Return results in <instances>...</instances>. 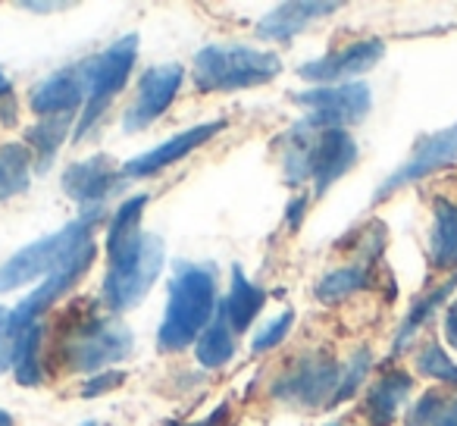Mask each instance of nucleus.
Here are the masks:
<instances>
[{
    "instance_id": "nucleus-1",
    "label": "nucleus",
    "mask_w": 457,
    "mask_h": 426,
    "mask_svg": "<svg viewBox=\"0 0 457 426\" xmlns=\"http://www.w3.org/2000/svg\"><path fill=\"white\" fill-rule=\"evenodd\" d=\"M147 201V195L126 197L107 223V273L101 282V305L110 313L132 311L163 273V242L141 232Z\"/></svg>"
},
{
    "instance_id": "nucleus-2",
    "label": "nucleus",
    "mask_w": 457,
    "mask_h": 426,
    "mask_svg": "<svg viewBox=\"0 0 457 426\" xmlns=\"http://www.w3.org/2000/svg\"><path fill=\"white\" fill-rule=\"evenodd\" d=\"M216 270L210 263H176L166 295V311L157 330L160 351H182L201 338L216 317Z\"/></svg>"
},
{
    "instance_id": "nucleus-3",
    "label": "nucleus",
    "mask_w": 457,
    "mask_h": 426,
    "mask_svg": "<svg viewBox=\"0 0 457 426\" xmlns=\"http://www.w3.org/2000/svg\"><path fill=\"white\" fill-rule=\"evenodd\" d=\"M282 72L276 54L251 45H207L195 54V88L204 95L257 88Z\"/></svg>"
},
{
    "instance_id": "nucleus-4",
    "label": "nucleus",
    "mask_w": 457,
    "mask_h": 426,
    "mask_svg": "<svg viewBox=\"0 0 457 426\" xmlns=\"http://www.w3.org/2000/svg\"><path fill=\"white\" fill-rule=\"evenodd\" d=\"M101 217H104V207L82 210L72 223L60 226L57 232L38 238V242L20 248L13 257H7L4 267H0V292H16V288L29 286L35 280H47L54 270L63 267L76 255V248L85 238L95 236V226Z\"/></svg>"
},
{
    "instance_id": "nucleus-5",
    "label": "nucleus",
    "mask_w": 457,
    "mask_h": 426,
    "mask_svg": "<svg viewBox=\"0 0 457 426\" xmlns=\"http://www.w3.org/2000/svg\"><path fill=\"white\" fill-rule=\"evenodd\" d=\"M135 348V336L120 317H79L60 338V357L72 373H104L122 363Z\"/></svg>"
},
{
    "instance_id": "nucleus-6",
    "label": "nucleus",
    "mask_w": 457,
    "mask_h": 426,
    "mask_svg": "<svg viewBox=\"0 0 457 426\" xmlns=\"http://www.w3.org/2000/svg\"><path fill=\"white\" fill-rule=\"evenodd\" d=\"M135 60H138V35H122V38H116L104 54H97L88 63H82L85 66V107L76 122L72 138L82 141L85 135L104 120L107 107L116 101V95L126 88Z\"/></svg>"
},
{
    "instance_id": "nucleus-7",
    "label": "nucleus",
    "mask_w": 457,
    "mask_h": 426,
    "mask_svg": "<svg viewBox=\"0 0 457 426\" xmlns=\"http://www.w3.org/2000/svg\"><path fill=\"white\" fill-rule=\"evenodd\" d=\"M342 382V367L326 351H307L295 363H288L273 382V398L286 401L301 411H317V407H332Z\"/></svg>"
},
{
    "instance_id": "nucleus-8",
    "label": "nucleus",
    "mask_w": 457,
    "mask_h": 426,
    "mask_svg": "<svg viewBox=\"0 0 457 426\" xmlns=\"http://www.w3.org/2000/svg\"><path fill=\"white\" fill-rule=\"evenodd\" d=\"M95 257H97V242H95V236H91V238H85V242L79 245L76 255H72L63 267L54 270V273L47 276V280L41 282L35 292H29L26 298H22L20 305L10 311V326H13V336H20V332L29 330V326L41 323V317H45V313L51 311V307L57 305L66 292H72V286H76V282L88 273L91 263H95Z\"/></svg>"
},
{
    "instance_id": "nucleus-9",
    "label": "nucleus",
    "mask_w": 457,
    "mask_h": 426,
    "mask_svg": "<svg viewBox=\"0 0 457 426\" xmlns=\"http://www.w3.org/2000/svg\"><path fill=\"white\" fill-rule=\"evenodd\" d=\"M292 101L311 110V116H304L311 129H345L348 122H361L373 107V95L363 82L317 85L311 91L292 95Z\"/></svg>"
},
{
    "instance_id": "nucleus-10",
    "label": "nucleus",
    "mask_w": 457,
    "mask_h": 426,
    "mask_svg": "<svg viewBox=\"0 0 457 426\" xmlns=\"http://www.w3.org/2000/svg\"><path fill=\"white\" fill-rule=\"evenodd\" d=\"M185 70L179 63H160L151 66L145 76L138 79V91H135L132 107L122 116V129L126 132H141L151 122H157L160 116L170 110V104L176 101L179 88H182Z\"/></svg>"
},
{
    "instance_id": "nucleus-11",
    "label": "nucleus",
    "mask_w": 457,
    "mask_h": 426,
    "mask_svg": "<svg viewBox=\"0 0 457 426\" xmlns=\"http://www.w3.org/2000/svg\"><path fill=\"white\" fill-rule=\"evenodd\" d=\"M122 185H126V172L107 154H95L88 160H79V163H72L63 172V191L82 210L104 207V201L110 195H116V191H122Z\"/></svg>"
},
{
    "instance_id": "nucleus-12",
    "label": "nucleus",
    "mask_w": 457,
    "mask_h": 426,
    "mask_svg": "<svg viewBox=\"0 0 457 426\" xmlns=\"http://www.w3.org/2000/svg\"><path fill=\"white\" fill-rule=\"evenodd\" d=\"M454 160H457V126H448L436 135H426L417 145V151H413V157L404 160V163L376 188L373 204L386 201V197H392L398 188H404V185H411V182H420V179L442 170V166L454 163Z\"/></svg>"
},
{
    "instance_id": "nucleus-13",
    "label": "nucleus",
    "mask_w": 457,
    "mask_h": 426,
    "mask_svg": "<svg viewBox=\"0 0 457 426\" xmlns=\"http://www.w3.org/2000/svg\"><path fill=\"white\" fill-rule=\"evenodd\" d=\"M222 129H226V120L197 122V126H191V129H185V132L166 138L163 145H157V147H151V151L138 154V157L126 160V163H122V172H126V179L157 176V172H163L166 166L179 163V160H185L191 151H197V147H204L207 141H213Z\"/></svg>"
},
{
    "instance_id": "nucleus-14",
    "label": "nucleus",
    "mask_w": 457,
    "mask_h": 426,
    "mask_svg": "<svg viewBox=\"0 0 457 426\" xmlns=\"http://www.w3.org/2000/svg\"><path fill=\"white\" fill-rule=\"evenodd\" d=\"M382 54H386V45H382L379 38H363L348 47H338V51L326 54V57H320V60L304 63L298 70V76L307 79V82H317V85H332V82L348 85V79L373 70V66L382 60Z\"/></svg>"
},
{
    "instance_id": "nucleus-15",
    "label": "nucleus",
    "mask_w": 457,
    "mask_h": 426,
    "mask_svg": "<svg viewBox=\"0 0 457 426\" xmlns=\"http://www.w3.org/2000/svg\"><path fill=\"white\" fill-rule=\"evenodd\" d=\"M357 163V141L345 129H313L311 182L320 197Z\"/></svg>"
},
{
    "instance_id": "nucleus-16",
    "label": "nucleus",
    "mask_w": 457,
    "mask_h": 426,
    "mask_svg": "<svg viewBox=\"0 0 457 426\" xmlns=\"http://www.w3.org/2000/svg\"><path fill=\"white\" fill-rule=\"evenodd\" d=\"M29 107L38 120L47 116H76L85 107V66H66V70L47 76L29 95Z\"/></svg>"
},
{
    "instance_id": "nucleus-17",
    "label": "nucleus",
    "mask_w": 457,
    "mask_h": 426,
    "mask_svg": "<svg viewBox=\"0 0 457 426\" xmlns=\"http://www.w3.org/2000/svg\"><path fill=\"white\" fill-rule=\"evenodd\" d=\"M338 4H332V0H288V4H279V7H273L267 16H263L261 22H257V35H261L263 41H292L298 32H304L311 22L323 20V16L336 13Z\"/></svg>"
},
{
    "instance_id": "nucleus-18",
    "label": "nucleus",
    "mask_w": 457,
    "mask_h": 426,
    "mask_svg": "<svg viewBox=\"0 0 457 426\" xmlns=\"http://www.w3.org/2000/svg\"><path fill=\"white\" fill-rule=\"evenodd\" d=\"M413 380L404 370H388L379 380L370 386L367 401H363V413H367L370 426H392V420L398 417V407L404 405V398L411 395Z\"/></svg>"
},
{
    "instance_id": "nucleus-19",
    "label": "nucleus",
    "mask_w": 457,
    "mask_h": 426,
    "mask_svg": "<svg viewBox=\"0 0 457 426\" xmlns=\"http://www.w3.org/2000/svg\"><path fill=\"white\" fill-rule=\"evenodd\" d=\"M263 305H267V292H263L257 282H251L242 267H232L228 295L222 298V311H226L228 326H232L236 332H245L257 317H261Z\"/></svg>"
},
{
    "instance_id": "nucleus-20",
    "label": "nucleus",
    "mask_w": 457,
    "mask_h": 426,
    "mask_svg": "<svg viewBox=\"0 0 457 426\" xmlns=\"http://www.w3.org/2000/svg\"><path fill=\"white\" fill-rule=\"evenodd\" d=\"M429 261L436 270H457V204L448 197L432 204Z\"/></svg>"
},
{
    "instance_id": "nucleus-21",
    "label": "nucleus",
    "mask_w": 457,
    "mask_h": 426,
    "mask_svg": "<svg viewBox=\"0 0 457 426\" xmlns=\"http://www.w3.org/2000/svg\"><path fill=\"white\" fill-rule=\"evenodd\" d=\"M236 355V330L228 326L226 311H222V301L216 307V317L210 320V326L201 332V338L195 342V357L201 367L207 370H220L222 363L232 361Z\"/></svg>"
},
{
    "instance_id": "nucleus-22",
    "label": "nucleus",
    "mask_w": 457,
    "mask_h": 426,
    "mask_svg": "<svg viewBox=\"0 0 457 426\" xmlns=\"http://www.w3.org/2000/svg\"><path fill=\"white\" fill-rule=\"evenodd\" d=\"M41 348H45V326L35 323L16 336L13 348V376L20 386H41L45 382V361H41Z\"/></svg>"
},
{
    "instance_id": "nucleus-23",
    "label": "nucleus",
    "mask_w": 457,
    "mask_h": 426,
    "mask_svg": "<svg viewBox=\"0 0 457 426\" xmlns=\"http://www.w3.org/2000/svg\"><path fill=\"white\" fill-rule=\"evenodd\" d=\"M72 120H76V116H47V120H38L26 132V147L35 157V170H47V166L54 163V157H57L60 147H63L66 135H70Z\"/></svg>"
},
{
    "instance_id": "nucleus-24",
    "label": "nucleus",
    "mask_w": 457,
    "mask_h": 426,
    "mask_svg": "<svg viewBox=\"0 0 457 426\" xmlns=\"http://www.w3.org/2000/svg\"><path fill=\"white\" fill-rule=\"evenodd\" d=\"M32 170H35V157L26 145L10 141V145L0 147V201L29 191Z\"/></svg>"
},
{
    "instance_id": "nucleus-25",
    "label": "nucleus",
    "mask_w": 457,
    "mask_h": 426,
    "mask_svg": "<svg viewBox=\"0 0 457 426\" xmlns=\"http://www.w3.org/2000/svg\"><path fill=\"white\" fill-rule=\"evenodd\" d=\"M404 426H457V392L429 388L411 405Z\"/></svg>"
},
{
    "instance_id": "nucleus-26",
    "label": "nucleus",
    "mask_w": 457,
    "mask_h": 426,
    "mask_svg": "<svg viewBox=\"0 0 457 426\" xmlns=\"http://www.w3.org/2000/svg\"><path fill=\"white\" fill-rule=\"evenodd\" d=\"M454 288H457V273L448 276V280H445L442 286H436L429 295H423V298H420L417 305H413L411 311H407V317L401 320V326H398V336H395V348H392L395 355L407 348V342H411V338L417 336L420 326H423L426 320H429L432 313H436L438 307H442L445 301L451 298V292H454Z\"/></svg>"
},
{
    "instance_id": "nucleus-27",
    "label": "nucleus",
    "mask_w": 457,
    "mask_h": 426,
    "mask_svg": "<svg viewBox=\"0 0 457 426\" xmlns=\"http://www.w3.org/2000/svg\"><path fill=\"white\" fill-rule=\"evenodd\" d=\"M370 267L367 263H351V267H338L332 273H326L317 282V298L323 305H338V301L351 298L354 292H363L370 286Z\"/></svg>"
},
{
    "instance_id": "nucleus-28",
    "label": "nucleus",
    "mask_w": 457,
    "mask_h": 426,
    "mask_svg": "<svg viewBox=\"0 0 457 426\" xmlns=\"http://www.w3.org/2000/svg\"><path fill=\"white\" fill-rule=\"evenodd\" d=\"M417 367H420V373L432 376V380L457 386V363L445 355L438 342H426L423 348L417 351Z\"/></svg>"
},
{
    "instance_id": "nucleus-29",
    "label": "nucleus",
    "mask_w": 457,
    "mask_h": 426,
    "mask_svg": "<svg viewBox=\"0 0 457 426\" xmlns=\"http://www.w3.org/2000/svg\"><path fill=\"white\" fill-rule=\"evenodd\" d=\"M370 367H373V357H370L367 348H361L342 367V382H338V392H336V401H332V405H342L345 398H351V395L357 392V386L363 382V376L370 373Z\"/></svg>"
},
{
    "instance_id": "nucleus-30",
    "label": "nucleus",
    "mask_w": 457,
    "mask_h": 426,
    "mask_svg": "<svg viewBox=\"0 0 457 426\" xmlns=\"http://www.w3.org/2000/svg\"><path fill=\"white\" fill-rule=\"evenodd\" d=\"M292 323H295V311H282L279 317H273L267 326H263L261 332H257V336H254V345H251V351H254V355H263V351H273L276 345L286 342V336H288V330H292Z\"/></svg>"
},
{
    "instance_id": "nucleus-31",
    "label": "nucleus",
    "mask_w": 457,
    "mask_h": 426,
    "mask_svg": "<svg viewBox=\"0 0 457 426\" xmlns=\"http://www.w3.org/2000/svg\"><path fill=\"white\" fill-rule=\"evenodd\" d=\"M126 382V370H104V373H95L88 382L82 386L85 398H97V395H107L113 388H120Z\"/></svg>"
},
{
    "instance_id": "nucleus-32",
    "label": "nucleus",
    "mask_w": 457,
    "mask_h": 426,
    "mask_svg": "<svg viewBox=\"0 0 457 426\" xmlns=\"http://www.w3.org/2000/svg\"><path fill=\"white\" fill-rule=\"evenodd\" d=\"M13 348H16V336H13V326H10V311L0 307V373H7L13 367Z\"/></svg>"
},
{
    "instance_id": "nucleus-33",
    "label": "nucleus",
    "mask_w": 457,
    "mask_h": 426,
    "mask_svg": "<svg viewBox=\"0 0 457 426\" xmlns=\"http://www.w3.org/2000/svg\"><path fill=\"white\" fill-rule=\"evenodd\" d=\"M445 338L457 348V301L445 311Z\"/></svg>"
},
{
    "instance_id": "nucleus-34",
    "label": "nucleus",
    "mask_w": 457,
    "mask_h": 426,
    "mask_svg": "<svg viewBox=\"0 0 457 426\" xmlns=\"http://www.w3.org/2000/svg\"><path fill=\"white\" fill-rule=\"evenodd\" d=\"M304 207H307V197L304 195L295 197L292 207H288V226H292V230H298V226H301V213H304Z\"/></svg>"
},
{
    "instance_id": "nucleus-35",
    "label": "nucleus",
    "mask_w": 457,
    "mask_h": 426,
    "mask_svg": "<svg viewBox=\"0 0 457 426\" xmlns=\"http://www.w3.org/2000/svg\"><path fill=\"white\" fill-rule=\"evenodd\" d=\"M226 413H228V407H226V405H222V407H216V411H213V420H207V423H201V426H216L222 417H226ZM163 426H197V423H179V420H166Z\"/></svg>"
},
{
    "instance_id": "nucleus-36",
    "label": "nucleus",
    "mask_w": 457,
    "mask_h": 426,
    "mask_svg": "<svg viewBox=\"0 0 457 426\" xmlns=\"http://www.w3.org/2000/svg\"><path fill=\"white\" fill-rule=\"evenodd\" d=\"M0 101H13V91H10V82L4 72H0Z\"/></svg>"
},
{
    "instance_id": "nucleus-37",
    "label": "nucleus",
    "mask_w": 457,
    "mask_h": 426,
    "mask_svg": "<svg viewBox=\"0 0 457 426\" xmlns=\"http://www.w3.org/2000/svg\"><path fill=\"white\" fill-rule=\"evenodd\" d=\"M0 426H16V420L10 417V413L4 411V407H0Z\"/></svg>"
},
{
    "instance_id": "nucleus-38",
    "label": "nucleus",
    "mask_w": 457,
    "mask_h": 426,
    "mask_svg": "<svg viewBox=\"0 0 457 426\" xmlns=\"http://www.w3.org/2000/svg\"><path fill=\"white\" fill-rule=\"evenodd\" d=\"M82 426H97V423H95V420H88V423H82Z\"/></svg>"
},
{
    "instance_id": "nucleus-39",
    "label": "nucleus",
    "mask_w": 457,
    "mask_h": 426,
    "mask_svg": "<svg viewBox=\"0 0 457 426\" xmlns=\"http://www.w3.org/2000/svg\"><path fill=\"white\" fill-rule=\"evenodd\" d=\"M326 426H345V423H338V420H336V423H326Z\"/></svg>"
},
{
    "instance_id": "nucleus-40",
    "label": "nucleus",
    "mask_w": 457,
    "mask_h": 426,
    "mask_svg": "<svg viewBox=\"0 0 457 426\" xmlns=\"http://www.w3.org/2000/svg\"><path fill=\"white\" fill-rule=\"evenodd\" d=\"M97 426H104V423H97Z\"/></svg>"
}]
</instances>
